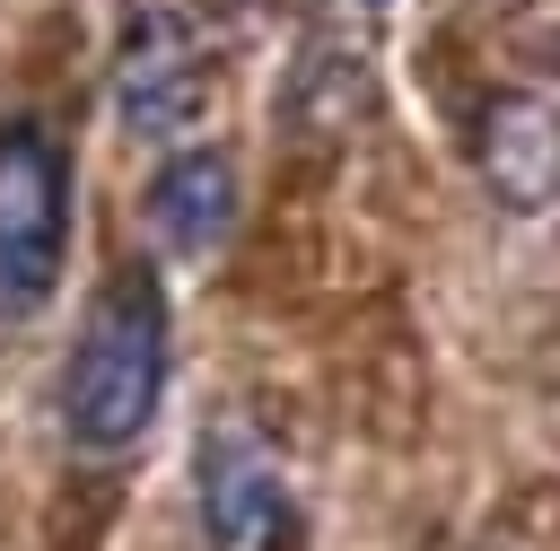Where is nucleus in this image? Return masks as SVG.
Here are the masks:
<instances>
[{"mask_svg": "<svg viewBox=\"0 0 560 551\" xmlns=\"http://www.w3.org/2000/svg\"><path fill=\"white\" fill-rule=\"evenodd\" d=\"M201 534H210V551H289L298 542L289 481L254 437H219L201 455Z\"/></svg>", "mask_w": 560, "mask_h": 551, "instance_id": "7ed1b4c3", "label": "nucleus"}, {"mask_svg": "<svg viewBox=\"0 0 560 551\" xmlns=\"http://www.w3.org/2000/svg\"><path fill=\"white\" fill-rule=\"evenodd\" d=\"M158 394H166V297L131 262L96 289V306L79 324V350H70V376H61V429L79 446L114 455L149 429Z\"/></svg>", "mask_w": 560, "mask_h": 551, "instance_id": "f257e3e1", "label": "nucleus"}, {"mask_svg": "<svg viewBox=\"0 0 560 551\" xmlns=\"http://www.w3.org/2000/svg\"><path fill=\"white\" fill-rule=\"evenodd\" d=\"M201 87H210V70H201V52L184 44V26H175L166 9L131 17V35H122V70H114L122 122L149 131V140H166V131H184V122L201 114Z\"/></svg>", "mask_w": 560, "mask_h": 551, "instance_id": "20e7f679", "label": "nucleus"}, {"mask_svg": "<svg viewBox=\"0 0 560 551\" xmlns=\"http://www.w3.org/2000/svg\"><path fill=\"white\" fill-rule=\"evenodd\" d=\"M481 175L516 210H542L560 192V114L542 96H499L481 114Z\"/></svg>", "mask_w": 560, "mask_h": 551, "instance_id": "423d86ee", "label": "nucleus"}, {"mask_svg": "<svg viewBox=\"0 0 560 551\" xmlns=\"http://www.w3.org/2000/svg\"><path fill=\"white\" fill-rule=\"evenodd\" d=\"M149 227H158L175 254H210V245H228V227H236V166H228L219 149H184V157H166L158 184H149Z\"/></svg>", "mask_w": 560, "mask_h": 551, "instance_id": "39448f33", "label": "nucleus"}, {"mask_svg": "<svg viewBox=\"0 0 560 551\" xmlns=\"http://www.w3.org/2000/svg\"><path fill=\"white\" fill-rule=\"evenodd\" d=\"M70 254V166L44 122H0V315L52 297Z\"/></svg>", "mask_w": 560, "mask_h": 551, "instance_id": "f03ea898", "label": "nucleus"}]
</instances>
